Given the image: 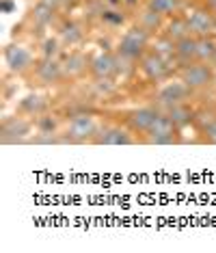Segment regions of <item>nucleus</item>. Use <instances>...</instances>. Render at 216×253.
<instances>
[{
	"instance_id": "nucleus-18",
	"label": "nucleus",
	"mask_w": 216,
	"mask_h": 253,
	"mask_svg": "<svg viewBox=\"0 0 216 253\" xmlns=\"http://www.w3.org/2000/svg\"><path fill=\"white\" fill-rule=\"evenodd\" d=\"M18 111L31 119L41 117V115H45V111H48V100L39 93H28L24 100H20Z\"/></svg>"
},
{
	"instance_id": "nucleus-34",
	"label": "nucleus",
	"mask_w": 216,
	"mask_h": 253,
	"mask_svg": "<svg viewBox=\"0 0 216 253\" xmlns=\"http://www.w3.org/2000/svg\"><path fill=\"white\" fill-rule=\"evenodd\" d=\"M206 7H208L210 11H214V13H216V0H206Z\"/></svg>"
},
{
	"instance_id": "nucleus-29",
	"label": "nucleus",
	"mask_w": 216,
	"mask_h": 253,
	"mask_svg": "<svg viewBox=\"0 0 216 253\" xmlns=\"http://www.w3.org/2000/svg\"><path fill=\"white\" fill-rule=\"evenodd\" d=\"M39 2H43V4H48V7H52L59 11L61 7H63V0H39Z\"/></svg>"
},
{
	"instance_id": "nucleus-10",
	"label": "nucleus",
	"mask_w": 216,
	"mask_h": 253,
	"mask_svg": "<svg viewBox=\"0 0 216 253\" xmlns=\"http://www.w3.org/2000/svg\"><path fill=\"white\" fill-rule=\"evenodd\" d=\"M132 143H136L134 132L128 126H119V124L100 126L98 134L93 139V145H132Z\"/></svg>"
},
{
	"instance_id": "nucleus-26",
	"label": "nucleus",
	"mask_w": 216,
	"mask_h": 253,
	"mask_svg": "<svg viewBox=\"0 0 216 253\" xmlns=\"http://www.w3.org/2000/svg\"><path fill=\"white\" fill-rule=\"evenodd\" d=\"M28 143H35V145H63V136L61 132H39L35 136H31Z\"/></svg>"
},
{
	"instance_id": "nucleus-5",
	"label": "nucleus",
	"mask_w": 216,
	"mask_h": 253,
	"mask_svg": "<svg viewBox=\"0 0 216 253\" xmlns=\"http://www.w3.org/2000/svg\"><path fill=\"white\" fill-rule=\"evenodd\" d=\"M143 143H147V145H178V143H181V130L169 119V115L162 111L158 122L153 124L151 130L143 136Z\"/></svg>"
},
{
	"instance_id": "nucleus-14",
	"label": "nucleus",
	"mask_w": 216,
	"mask_h": 253,
	"mask_svg": "<svg viewBox=\"0 0 216 253\" xmlns=\"http://www.w3.org/2000/svg\"><path fill=\"white\" fill-rule=\"evenodd\" d=\"M61 65H63L65 80H78L91 70V59L80 50H72L61 59Z\"/></svg>"
},
{
	"instance_id": "nucleus-25",
	"label": "nucleus",
	"mask_w": 216,
	"mask_h": 253,
	"mask_svg": "<svg viewBox=\"0 0 216 253\" xmlns=\"http://www.w3.org/2000/svg\"><path fill=\"white\" fill-rule=\"evenodd\" d=\"M63 48L65 45L61 43L59 37H45L39 45V54H41V59H59Z\"/></svg>"
},
{
	"instance_id": "nucleus-15",
	"label": "nucleus",
	"mask_w": 216,
	"mask_h": 253,
	"mask_svg": "<svg viewBox=\"0 0 216 253\" xmlns=\"http://www.w3.org/2000/svg\"><path fill=\"white\" fill-rule=\"evenodd\" d=\"M87 37V31H84V24L78 20H65L63 24L59 26V39L65 48H76L80 45Z\"/></svg>"
},
{
	"instance_id": "nucleus-27",
	"label": "nucleus",
	"mask_w": 216,
	"mask_h": 253,
	"mask_svg": "<svg viewBox=\"0 0 216 253\" xmlns=\"http://www.w3.org/2000/svg\"><path fill=\"white\" fill-rule=\"evenodd\" d=\"M201 134H203V141L206 143L216 145V115H212V117L201 124Z\"/></svg>"
},
{
	"instance_id": "nucleus-11",
	"label": "nucleus",
	"mask_w": 216,
	"mask_h": 253,
	"mask_svg": "<svg viewBox=\"0 0 216 253\" xmlns=\"http://www.w3.org/2000/svg\"><path fill=\"white\" fill-rule=\"evenodd\" d=\"M4 63L11 74H26L35 67L31 50L22 43H9L4 48Z\"/></svg>"
},
{
	"instance_id": "nucleus-28",
	"label": "nucleus",
	"mask_w": 216,
	"mask_h": 253,
	"mask_svg": "<svg viewBox=\"0 0 216 253\" xmlns=\"http://www.w3.org/2000/svg\"><path fill=\"white\" fill-rule=\"evenodd\" d=\"M37 130L39 132H59V119L52 117V115H41V117H37Z\"/></svg>"
},
{
	"instance_id": "nucleus-31",
	"label": "nucleus",
	"mask_w": 216,
	"mask_h": 253,
	"mask_svg": "<svg viewBox=\"0 0 216 253\" xmlns=\"http://www.w3.org/2000/svg\"><path fill=\"white\" fill-rule=\"evenodd\" d=\"M2 11L4 13H11L13 11V0H2Z\"/></svg>"
},
{
	"instance_id": "nucleus-21",
	"label": "nucleus",
	"mask_w": 216,
	"mask_h": 253,
	"mask_svg": "<svg viewBox=\"0 0 216 253\" xmlns=\"http://www.w3.org/2000/svg\"><path fill=\"white\" fill-rule=\"evenodd\" d=\"M164 20H167V18H162L160 13H156V11L143 7L139 13H136V22H134V24L141 26L143 31H147L149 35H153V33H158V31H162V28H164Z\"/></svg>"
},
{
	"instance_id": "nucleus-22",
	"label": "nucleus",
	"mask_w": 216,
	"mask_h": 253,
	"mask_svg": "<svg viewBox=\"0 0 216 253\" xmlns=\"http://www.w3.org/2000/svg\"><path fill=\"white\" fill-rule=\"evenodd\" d=\"M145 7L160 13L162 18H171V15L181 13L184 0H145Z\"/></svg>"
},
{
	"instance_id": "nucleus-20",
	"label": "nucleus",
	"mask_w": 216,
	"mask_h": 253,
	"mask_svg": "<svg viewBox=\"0 0 216 253\" xmlns=\"http://www.w3.org/2000/svg\"><path fill=\"white\" fill-rule=\"evenodd\" d=\"M56 18V9L52 7H48V4H43V2H37L35 7L31 9V15H28V20H31V24H33V31H43V28H48L50 24L54 22Z\"/></svg>"
},
{
	"instance_id": "nucleus-4",
	"label": "nucleus",
	"mask_w": 216,
	"mask_h": 253,
	"mask_svg": "<svg viewBox=\"0 0 216 253\" xmlns=\"http://www.w3.org/2000/svg\"><path fill=\"white\" fill-rule=\"evenodd\" d=\"M180 80L190 91H203L212 87L214 83V65L203 61H192L188 65L180 67Z\"/></svg>"
},
{
	"instance_id": "nucleus-24",
	"label": "nucleus",
	"mask_w": 216,
	"mask_h": 253,
	"mask_svg": "<svg viewBox=\"0 0 216 253\" xmlns=\"http://www.w3.org/2000/svg\"><path fill=\"white\" fill-rule=\"evenodd\" d=\"M216 56V35L197 37V61L212 63Z\"/></svg>"
},
{
	"instance_id": "nucleus-9",
	"label": "nucleus",
	"mask_w": 216,
	"mask_h": 253,
	"mask_svg": "<svg viewBox=\"0 0 216 253\" xmlns=\"http://www.w3.org/2000/svg\"><path fill=\"white\" fill-rule=\"evenodd\" d=\"M89 74L93 78H112L115 80L121 74V59L115 50H102L91 59V70Z\"/></svg>"
},
{
	"instance_id": "nucleus-2",
	"label": "nucleus",
	"mask_w": 216,
	"mask_h": 253,
	"mask_svg": "<svg viewBox=\"0 0 216 253\" xmlns=\"http://www.w3.org/2000/svg\"><path fill=\"white\" fill-rule=\"evenodd\" d=\"M151 37L147 31H143L141 26H130L126 33L121 35V39L117 42L115 45V52L119 56H123V59H130L134 63H139V59L143 56L147 50H149L151 45Z\"/></svg>"
},
{
	"instance_id": "nucleus-7",
	"label": "nucleus",
	"mask_w": 216,
	"mask_h": 253,
	"mask_svg": "<svg viewBox=\"0 0 216 253\" xmlns=\"http://www.w3.org/2000/svg\"><path fill=\"white\" fill-rule=\"evenodd\" d=\"M162 115L160 106H139V108H132V111L126 113V126L134 134H141L145 136L147 132L151 130V126L158 122V117Z\"/></svg>"
},
{
	"instance_id": "nucleus-33",
	"label": "nucleus",
	"mask_w": 216,
	"mask_h": 253,
	"mask_svg": "<svg viewBox=\"0 0 216 253\" xmlns=\"http://www.w3.org/2000/svg\"><path fill=\"white\" fill-rule=\"evenodd\" d=\"M106 7H123V0H104Z\"/></svg>"
},
{
	"instance_id": "nucleus-19",
	"label": "nucleus",
	"mask_w": 216,
	"mask_h": 253,
	"mask_svg": "<svg viewBox=\"0 0 216 253\" xmlns=\"http://www.w3.org/2000/svg\"><path fill=\"white\" fill-rule=\"evenodd\" d=\"M164 113L169 115V119H171V122L178 126L180 130H184L186 126H190V124L197 122V113L188 106V102H181V104H175V106L164 108Z\"/></svg>"
},
{
	"instance_id": "nucleus-32",
	"label": "nucleus",
	"mask_w": 216,
	"mask_h": 253,
	"mask_svg": "<svg viewBox=\"0 0 216 253\" xmlns=\"http://www.w3.org/2000/svg\"><path fill=\"white\" fill-rule=\"evenodd\" d=\"M82 0H63V7H67V9H73L76 4H80Z\"/></svg>"
},
{
	"instance_id": "nucleus-8",
	"label": "nucleus",
	"mask_w": 216,
	"mask_h": 253,
	"mask_svg": "<svg viewBox=\"0 0 216 253\" xmlns=\"http://www.w3.org/2000/svg\"><path fill=\"white\" fill-rule=\"evenodd\" d=\"M33 78L39 87H54L65 80L61 59H39L33 67Z\"/></svg>"
},
{
	"instance_id": "nucleus-12",
	"label": "nucleus",
	"mask_w": 216,
	"mask_h": 253,
	"mask_svg": "<svg viewBox=\"0 0 216 253\" xmlns=\"http://www.w3.org/2000/svg\"><path fill=\"white\" fill-rule=\"evenodd\" d=\"M186 20H188L190 35L195 37H208L216 33V13L208 7L192 9L190 13H186Z\"/></svg>"
},
{
	"instance_id": "nucleus-16",
	"label": "nucleus",
	"mask_w": 216,
	"mask_h": 253,
	"mask_svg": "<svg viewBox=\"0 0 216 253\" xmlns=\"http://www.w3.org/2000/svg\"><path fill=\"white\" fill-rule=\"evenodd\" d=\"M197 61V37L188 35L173 45V63H178L180 67L188 65V63Z\"/></svg>"
},
{
	"instance_id": "nucleus-23",
	"label": "nucleus",
	"mask_w": 216,
	"mask_h": 253,
	"mask_svg": "<svg viewBox=\"0 0 216 253\" xmlns=\"http://www.w3.org/2000/svg\"><path fill=\"white\" fill-rule=\"evenodd\" d=\"M100 22L108 28H121V26H126L128 15L121 7H106L100 15Z\"/></svg>"
},
{
	"instance_id": "nucleus-17",
	"label": "nucleus",
	"mask_w": 216,
	"mask_h": 253,
	"mask_svg": "<svg viewBox=\"0 0 216 253\" xmlns=\"http://www.w3.org/2000/svg\"><path fill=\"white\" fill-rule=\"evenodd\" d=\"M162 35L167 39H171V42H180V39L188 37L190 35V28H188V20H186V15H171V18H167L164 22V28H162Z\"/></svg>"
},
{
	"instance_id": "nucleus-13",
	"label": "nucleus",
	"mask_w": 216,
	"mask_h": 253,
	"mask_svg": "<svg viewBox=\"0 0 216 253\" xmlns=\"http://www.w3.org/2000/svg\"><path fill=\"white\" fill-rule=\"evenodd\" d=\"M192 91L186 87L181 80H175V83H167L158 89L156 93V104L162 108H169V106H175V104H181V102H188V95Z\"/></svg>"
},
{
	"instance_id": "nucleus-6",
	"label": "nucleus",
	"mask_w": 216,
	"mask_h": 253,
	"mask_svg": "<svg viewBox=\"0 0 216 253\" xmlns=\"http://www.w3.org/2000/svg\"><path fill=\"white\" fill-rule=\"evenodd\" d=\"M139 70L149 83H162L164 78L171 76V61L156 50H147L139 59Z\"/></svg>"
},
{
	"instance_id": "nucleus-1",
	"label": "nucleus",
	"mask_w": 216,
	"mask_h": 253,
	"mask_svg": "<svg viewBox=\"0 0 216 253\" xmlns=\"http://www.w3.org/2000/svg\"><path fill=\"white\" fill-rule=\"evenodd\" d=\"M98 130H100V124L93 115L76 113V115H72V119L65 124V128L61 130V136H63V143L82 145V143H93Z\"/></svg>"
},
{
	"instance_id": "nucleus-3",
	"label": "nucleus",
	"mask_w": 216,
	"mask_h": 253,
	"mask_svg": "<svg viewBox=\"0 0 216 253\" xmlns=\"http://www.w3.org/2000/svg\"><path fill=\"white\" fill-rule=\"evenodd\" d=\"M33 119L26 115H15V117H4L0 124V143L2 145H15V143L31 141L33 132Z\"/></svg>"
},
{
	"instance_id": "nucleus-30",
	"label": "nucleus",
	"mask_w": 216,
	"mask_h": 253,
	"mask_svg": "<svg viewBox=\"0 0 216 253\" xmlns=\"http://www.w3.org/2000/svg\"><path fill=\"white\" fill-rule=\"evenodd\" d=\"M141 2H143V0H123V7L126 9H139L141 7Z\"/></svg>"
}]
</instances>
